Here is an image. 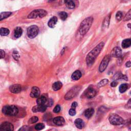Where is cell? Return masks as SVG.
<instances>
[{
	"instance_id": "6da1fadb",
	"label": "cell",
	"mask_w": 131,
	"mask_h": 131,
	"mask_svg": "<svg viewBox=\"0 0 131 131\" xmlns=\"http://www.w3.org/2000/svg\"><path fill=\"white\" fill-rule=\"evenodd\" d=\"M105 45L104 42H101L94 48L91 52L89 53L86 57V62L88 66H91L94 62L95 59L99 55Z\"/></svg>"
},
{
	"instance_id": "7a4b0ae2",
	"label": "cell",
	"mask_w": 131,
	"mask_h": 131,
	"mask_svg": "<svg viewBox=\"0 0 131 131\" xmlns=\"http://www.w3.org/2000/svg\"><path fill=\"white\" fill-rule=\"evenodd\" d=\"M93 22V18L92 17H88L85 19L81 23L79 31L80 34L84 35L89 30L90 27L92 26V24Z\"/></svg>"
},
{
	"instance_id": "3957f363",
	"label": "cell",
	"mask_w": 131,
	"mask_h": 131,
	"mask_svg": "<svg viewBox=\"0 0 131 131\" xmlns=\"http://www.w3.org/2000/svg\"><path fill=\"white\" fill-rule=\"evenodd\" d=\"M2 112L5 115L13 116L18 114L19 109L15 106H7L3 107Z\"/></svg>"
},
{
	"instance_id": "277c9868",
	"label": "cell",
	"mask_w": 131,
	"mask_h": 131,
	"mask_svg": "<svg viewBox=\"0 0 131 131\" xmlns=\"http://www.w3.org/2000/svg\"><path fill=\"white\" fill-rule=\"evenodd\" d=\"M47 15V12L43 9H36L32 12H30V13L28 16V19H36L37 17H39L40 18H42L45 17Z\"/></svg>"
},
{
	"instance_id": "5b68a950",
	"label": "cell",
	"mask_w": 131,
	"mask_h": 131,
	"mask_svg": "<svg viewBox=\"0 0 131 131\" xmlns=\"http://www.w3.org/2000/svg\"><path fill=\"white\" fill-rule=\"evenodd\" d=\"M110 122L114 125H119L124 123V120L120 116L117 114H112L109 117Z\"/></svg>"
},
{
	"instance_id": "8992f818",
	"label": "cell",
	"mask_w": 131,
	"mask_h": 131,
	"mask_svg": "<svg viewBox=\"0 0 131 131\" xmlns=\"http://www.w3.org/2000/svg\"><path fill=\"white\" fill-rule=\"evenodd\" d=\"M39 32V29L37 26L32 25L28 28L27 30V35L30 38H33L36 37Z\"/></svg>"
},
{
	"instance_id": "52a82bcc",
	"label": "cell",
	"mask_w": 131,
	"mask_h": 131,
	"mask_svg": "<svg viewBox=\"0 0 131 131\" xmlns=\"http://www.w3.org/2000/svg\"><path fill=\"white\" fill-rule=\"evenodd\" d=\"M110 58H111V56L109 55H107L104 57V59L103 60V61L100 63V66L99 68V70L100 72H104L106 69L109 63Z\"/></svg>"
},
{
	"instance_id": "ba28073f",
	"label": "cell",
	"mask_w": 131,
	"mask_h": 131,
	"mask_svg": "<svg viewBox=\"0 0 131 131\" xmlns=\"http://www.w3.org/2000/svg\"><path fill=\"white\" fill-rule=\"evenodd\" d=\"M79 90H80V88L78 86H76V87H75V88H73L72 89L70 90L66 94V95L65 96V99H67V100L72 99L74 97H75L77 95V93H78Z\"/></svg>"
},
{
	"instance_id": "9c48e42d",
	"label": "cell",
	"mask_w": 131,
	"mask_h": 131,
	"mask_svg": "<svg viewBox=\"0 0 131 131\" xmlns=\"http://www.w3.org/2000/svg\"><path fill=\"white\" fill-rule=\"evenodd\" d=\"M13 129V125L10 122H5L0 125V131H12Z\"/></svg>"
},
{
	"instance_id": "30bf717a",
	"label": "cell",
	"mask_w": 131,
	"mask_h": 131,
	"mask_svg": "<svg viewBox=\"0 0 131 131\" xmlns=\"http://www.w3.org/2000/svg\"><path fill=\"white\" fill-rule=\"evenodd\" d=\"M9 90L11 93H20L22 90V87L20 84H13L11 86H10Z\"/></svg>"
},
{
	"instance_id": "8fae6325",
	"label": "cell",
	"mask_w": 131,
	"mask_h": 131,
	"mask_svg": "<svg viewBox=\"0 0 131 131\" xmlns=\"http://www.w3.org/2000/svg\"><path fill=\"white\" fill-rule=\"evenodd\" d=\"M122 55V51L119 47H115L112 50L111 55L114 57H120Z\"/></svg>"
},
{
	"instance_id": "7c38bea8",
	"label": "cell",
	"mask_w": 131,
	"mask_h": 131,
	"mask_svg": "<svg viewBox=\"0 0 131 131\" xmlns=\"http://www.w3.org/2000/svg\"><path fill=\"white\" fill-rule=\"evenodd\" d=\"M47 106L46 105H37L36 106H34L32 108V111L33 112H44L47 109Z\"/></svg>"
},
{
	"instance_id": "4fadbf2b",
	"label": "cell",
	"mask_w": 131,
	"mask_h": 131,
	"mask_svg": "<svg viewBox=\"0 0 131 131\" xmlns=\"http://www.w3.org/2000/svg\"><path fill=\"white\" fill-rule=\"evenodd\" d=\"M40 95V90L36 86H34L31 89L30 96L32 98H38Z\"/></svg>"
},
{
	"instance_id": "5bb4252c",
	"label": "cell",
	"mask_w": 131,
	"mask_h": 131,
	"mask_svg": "<svg viewBox=\"0 0 131 131\" xmlns=\"http://www.w3.org/2000/svg\"><path fill=\"white\" fill-rule=\"evenodd\" d=\"M53 123L58 126H62L63 125L65 122V119L63 117L61 116H58L56 117H55L53 119Z\"/></svg>"
},
{
	"instance_id": "9a60e30c",
	"label": "cell",
	"mask_w": 131,
	"mask_h": 131,
	"mask_svg": "<svg viewBox=\"0 0 131 131\" xmlns=\"http://www.w3.org/2000/svg\"><path fill=\"white\" fill-rule=\"evenodd\" d=\"M96 95V91L92 88H90L86 90L85 96L88 98H91L95 96Z\"/></svg>"
},
{
	"instance_id": "2e32d148",
	"label": "cell",
	"mask_w": 131,
	"mask_h": 131,
	"mask_svg": "<svg viewBox=\"0 0 131 131\" xmlns=\"http://www.w3.org/2000/svg\"><path fill=\"white\" fill-rule=\"evenodd\" d=\"M47 101V98L45 95H41L40 97H38L37 99L36 103L37 105H46Z\"/></svg>"
},
{
	"instance_id": "e0dca14e",
	"label": "cell",
	"mask_w": 131,
	"mask_h": 131,
	"mask_svg": "<svg viewBox=\"0 0 131 131\" xmlns=\"http://www.w3.org/2000/svg\"><path fill=\"white\" fill-rule=\"evenodd\" d=\"M57 22V18L56 17L51 18L48 23V26L50 28H54Z\"/></svg>"
},
{
	"instance_id": "ac0fdd59",
	"label": "cell",
	"mask_w": 131,
	"mask_h": 131,
	"mask_svg": "<svg viewBox=\"0 0 131 131\" xmlns=\"http://www.w3.org/2000/svg\"><path fill=\"white\" fill-rule=\"evenodd\" d=\"M74 123H75L76 126L79 129H81L82 128H83L84 127V122L82 119H81L80 118L76 119L75 120Z\"/></svg>"
},
{
	"instance_id": "d6986e66",
	"label": "cell",
	"mask_w": 131,
	"mask_h": 131,
	"mask_svg": "<svg viewBox=\"0 0 131 131\" xmlns=\"http://www.w3.org/2000/svg\"><path fill=\"white\" fill-rule=\"evenodd\" d=\"M65 4L69 9H74L75 7V4L73 0H65Z\"/></svg>"
},
{
	"instance_id": "ffe728a7",
	"label": "cell",
	"mask_w": 131,
	"mask_h": 131,
	"mask_svg": "<svg viewBox=\"0 0 131 131\" xmlns=\"http://www.w3.org/2000/svg\"><path fill=\"white\" fill-rule=\"evenodd\" d=\"M94 113V110L93 108H89L87 109L84 112V116L87 118H91Z\"/></svg>"
},
{
	"instance_id": "44dd1931",
	"label": "cell",
	"mask_w": 131,
	"mask_h": 131,
	"mask_svg": "<svg viewBox=\"0 0 131 131\" xmlns=\"http://www.w3.org/2000/svg\"><path fill=\"white\" fill-rule=\"evenodd\" d=\"M81 77V73L80 71L79 70H76L75 71L72 75V79L74 80H77L80 78Z\"/></svg>"
},
{
	"instance_id": "7402d4cb",
	"label": "cell",
	"mask_w": 131,
	"mask_h": 131,
	"mask_svg": "<svg viewBox=\"0 0 131 131\" xmlns=\"http://www.w3.org/2000/svg\"><path fill=\"white\" fill-rule=\"evenodd\" d=\"M63 86V84L60 81H57L54 82L52 85V89L54 91H57L60 90Z\"/></svg>"
},
{
	"instance_id": "603a6c76",
	"label": "cell",
	"mask_w": 131,
	"mask_h": 131,
	"mask_svg": "<svg viewBox=\"0 0 131 131\" xmlns=\"http://www.w3.org/2000/svg\"><path fill=\"white\" fill-rule=\"evenodd\" d=\"M23 33V30L21 27H18L14 29V35L16 38H19L21 37Z\"/></svg>"
},
{
	"instance_id": "cb8c5ba5",
	"label": "cell",
	"mask_w": 131,
	"mask_h": 131,
	"mask_svg": "<svg viewBox=\"0 0 131 131\" xmlns=\"http://www.w3.org/2000/svg\"><path fill=\"white\" fill-rule=\"evenodd\" d=\"M130 39L128 38V39H124L122 42V47L123 48H127L130 47Z\"/></svg>"
},
{
	"instance_id": "d4e9b609",
	"label": "cell",
	"mask_w": 131,
	"mask_h": 131,
	"mask_svg": "<svg viewBox=\"0 0 131 131\" xmlns=\"http://www.w3.org/2000/svg\"><path fill=\"white\" fill-rule=\"evenodd\" d=\"M110 17H111V14H109L107 17H106L105 19L104 20V21L103 22V28H107L109 26V23H110Z\"/></svg>"
},
{
	"instance_id": "484cf974",
	"label": "cell",
	"mask_w": 131,
	"mask_h": 131,
	"mask_svg": "<svg viewBox=\"0 0 131 131\" xmlns=\"http://www.w3.org/2000/svg\"><path fill=\"white\" fill-rule=\"evenodd\" d=\"M127 89H128V84L126 83H123L120 85L119 90L120 93H124L127 90Z\"/></svg>"
},
{
	"instance_id": "4316f807",
	"label": "cell",
	"mask_w": 131,
	"mask_h": 131,
	"mask_svg": "<svg viewBox=\"0 0 131 131\" xmlns=\"http://www.w3.org/2000/svg\"><path fill=\"white\" fill-rule=\"evenodd\" d=\"M9 30L6 28H1L0 29V34L2 36H7L9 34Z\"/></svg>"
},
{
	"instance_id": "83f0119b",
	"label": "cell",
	"mask_w": 131,
	"mask_h": 131,
	"mask_svg": "<svg viewBox=\"0 0 131 131\" xmlns=\"http://www.w3.org/2000/svg\"><path fill=\"white\" fill-rule=\"evenodd\" d=\"M11 14V12H2L0 14V21L7 18Z\"/></svg>"
},
{
	"instance_id": "f1b7e54d",
	"label": "cell",
	"mask_w": 131,
	"mask_h": 131,
	"mask_svg": "<svg viewBox=\"0 0 131 131\" xmlns=\"http://www.w3.org/2000/svg\"><path fill=\"white\" fill-rule=\"evenodd\" d=\"M59 17H60L61 19H62L63 21L66 20L68 18V14L66 12H64V11L60 12L59 13Z\"/></svg>"
},
{
	"instance_id": "f546056e",
	"label": "cell",
	"mask_w": 131,
	"mask_h": 131,
	"mask_svg": "<svg viewBox=\"0 0 131 131\" xmlns=\"http://www.w3.org/2000/svg\"><path fill=\"white\" fill-rule=\"evenodd\" d=\"M109 82V80L107 79H104L102 80H101L98 84V86L100 88V87L104 86L105 85H106V84H107Z\"/></svg>"
},
{
	"instance_id": "4dcf8cb0",
	"label": "cell",
	"mask_w": 131,
	"mask_h": 131,
	"mask_svg": "<svg viewBox=\"0 0 131 131\" xmlns=\"http://www.w3.org/2000/svg\"><path fill=\"white\" fill-rule=\"evenodd\" d=\"M44 127H45V125L42 123H38L35 126V129L37 130H41Z\"/></svg>"
},
{
	"instance_id": "1f68e13d",
	"label": "cell",
	"mask_w": 131,
	"mask_h": 131,
	"mask_svg": "<svg viewBox=\"0 0 131 131\" xmlns=\"http://www.w3.org/2000/svg\"><path fill=\"white\" fill-rule=\"evenodd\" d=\"M38 120V118L37 117L33 116V117H31V118L29 119L28 122H29V123H31H31H36V122H37Z\"/></svg>"
},
{
	"instance_id": "d6a6232c",
	"label": "cell",
	"mask_w": 131,
	"mask_h": 131,
	"mask_svg": "<svg viewBox=\"0 0 131 131\" xmlns=\"http://www.w3.org/2000/svg\"><path fill=\"white\" fill-rule=\"evenodd\" d=\"M130 18H131V10H129V11L127 12V13L126 14V16L124 17L123 20L124 21H129L130 20Z\"/></svg>"
},
{
	"instance_id": "836d02e7",
	"label": "cell",
	"mask_w": 131,
	"mask_h": 131,
	"mask_svg": "<svg viewBox=\"0 0 131 131\" xmlns=\"http://www.w3.org/2000/svg\"><path fill=\"white\" fill-rule=\"evenodd\" d=\"M116 18L117 20L120 21L122 19V13L121 11H118L116 14Z\"/></svg>"
},
{
	"instance_id": "e575fe53",
	"label": "cell",
	"mask_w": 131,
	"mask_h": 131,
	"mask_svg": "<svg viewBox=\"0 0 131 131\" xmlns=\"http://www.w3.org/2000/svg\"><path fill=\"white\" fill-rule=\"evenodd\" d=\"M69 114L70 116H73L74 115H75L76 114V111H75V110L74 109H73V108H71L69 111Z\"/></svg>"
},
{
	"instance_id": "d590c367",
	"label": "cell",
	"mask_w": 131,
	"mask_h": 131,
	"mask_svg": "<svg viewBox=\"0 0 131 131\" xmlns=\"http://www.w3.org/2000/svg\"><path fill=\"white\" fill-rule=\"evenodd\" d=\"M13 56L14 57V59L16 60H18L19 59V53L16 51H14L13 53Z\"/></svg>"
},
{
	"instance_id": "8d00e7d4",
	"label": "cell",
	"mask_w": 131,
	"mask_h": 131,
	"mask_svg": "<svg viewBox=\"0 0 131 131\" xmlns=\"http://www.w3.org/2000/svg\"><path fill=\"white\" fill-rule=\"evenodd\" d=\"M61 111V107L59 105H57L55 106L54 109H53V112L55 113H58Z\"/></svg>"
},
{
	"instance_id": "74e56055",
	"label": "cell",
	"mask_w": 131,
	"mask_h": 131,
	"mask_svg": "<svg viewBox=\"0 0 131 131\" xmlns=\"http://www.w3.org/2000/svg\"><path fill=\"white\" fill-rule=\"evenodd\" d=\"M30 130V127L28 126H24L22 128H21L19 130H23V131H28Z\"/></svg>"
},
{
	"instance_id": "f35d334b",
	"label": "cell",
	"mask_w": 131,
	"mask_h": 131,
	"mask_svg": "<svg viewBox=\"0 0 131 131\" xmlns=\"http://www.w3.org/2000/svg\"><path fill=\"white\" fill-rule=\"evenodd\" d=\"M5 56V52L2 50H0V59H2L4 58Z\"/></svg>"
},
{
	"instance_id": "ab89813d",
	"label": "cell",
	"mask_w": 131,
	"mask_h": 131,
	"mask_svg": "<svg viewBox=\"0 0 131 131\" xmlns=\"http://www.w3.org/2000/svg\"><path fill=\"white\" fill-rule=\"evenodd\" d=\"M77 103L76 102H74L72 103V104L71 105V108L75 109V108L77 107Z\"/></svg>"
},
{
	"instance_id": "60d3db41",
	"label": "cell",
	"mask_w": 131,
	"mask_h": 131,
	"mask_svg": "<svg viewBox=\"0 0 131 131\" xmlns=\"http://www.w3.org/2000/svg\"><path fill=\"white\" fill-rule=\"evenodd\" d=\"M117 85V82L116 81H113V82H112V83H111V85L112 87H115Z\"/></svg>"
},
{
	"instance_id": "b9f144b4",
	"label": "cell",
	"mask_w": 131,
	"mask_h": 131,
	"mask_svg": "<svg viewBox=\"0 0 131 131\" xmlns=\"http://www.w3.org/2000/svg\"><path fill=\"white\" fill-rule=\"evenodd\" d=\"M125 65H126V67H130V66H131L130 62H129V61L127 62L126 63Z\"/></svg>"
}]
</instances>
